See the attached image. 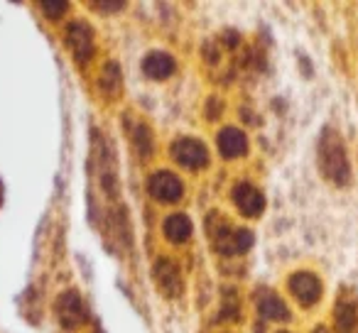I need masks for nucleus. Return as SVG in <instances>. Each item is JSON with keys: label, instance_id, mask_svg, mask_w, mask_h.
Masks as SVG:
<instances>
[{"label": "nucleus", "instance_id": "8", "mask_svg": "<svg viewBox=\"0 0 358 333\" xmlns=\"http://www.w3.org/2000/svg\"><path fill=\"white\" fill-rule=\"evenodd\" d=\"M59 316L64 321V326H76L84 318V299L79 294L69 292L59 299Z\"/></svg>", "mask_w": 358, "mask_h": 333}, {"label": "nucleus", "instance_id": "12", "mask_svg": "<svg viewBox=\"0 0 358 333\" xmlns=\"http://www.w3.org/2000/svg\"><path fill=\"white\" fill-rule=\"evenodd\" d=\"M258 309H260V313L268 316V318H287L289 316L287 309H285V304H282V299H278L275 294H268L265 299H260Z\"/></svg>", "mask_w": 358, "mask_h": 333}, {"label": "nucleus", "instance_id": "10", "mask_svg": "<svg viewBox=\"0 0 358 333\" xmlns=\"http://www.w3.org/2000/svg\"><path fill=\"white\" fill-rule=\"evenodd\" d=\"M245 135L238 128H226L219 135V149L224 152V157H238L245 152Z\"/></svg>", "mask_w": 358, "mask_h": 333}, {"label": "nucleus", "instance_id": "14", "mask_svg": "<svg viewBox=\"0 0 358 333\" xmlns=\"http://www.w3.org/2000/svg\"><path fill=\"white\" fill-rule=\"evenodd\" d=\"M69 42L74 45V50L91 52V27L89 25H71L69 27Z\"/></svg>", "mask_w": 358, "mask_h": 333}, {"label": "nucleus", "instance_id": "15", "mask_svg": "<svg viewBox=\"0 0 358 333\" xmlns=\"http://www.w3.org/2000/svg\"><path fill=\"white\" fill-rule=\"evenodd\" d=\"M42 8H52V10L47 13V15L55 17V15H59V8H62V10H64V3H45V6H42Z\"/></svg>", "mask_w": 358, "mask_h": 333}, {"label": "nucleus", "instance_id": "7", "mask_svg": "<svg viewBox=\"0 0 358 333\" xmlns=\"http://www.w3.org/2000/svg\"><path fill=\"white\" fill-rule=\"evenodd\" d=\"M250 245H253V233H250V230H234V233L224 230V233L219 235V240H216V248L226 255L245 253Z\"/></svg>", "mask_w": 358, "mask_h": 333}, {"label": "nucleus", "instance_id": "1", "mask_svg": "<svg viewBox=\"0 0 358 333\" xmlns=\"http://www.w3.org/2000/svg\"><path fill=\"white\" fill-rule=\"evenodd\" d=\"M319 167L322 175L334 184H346L348 182V159L343 142L334 130H324L319 140Z\"/></svg>", "mask_w": 358, "mask_h": 333}, {"label": "nucleus", "instance_id": "2", "mask_svg": "<svg viewBox=\"0 0 358 333\" xmlns=\"http://www.w3.org/2000/svg\"><path fill=\"white\" fill-rule=\"evenodd\" d=\"M172 152H174V159H177L179 164L189 167V170L204 167V164L209 162V154H206L204 142L192 140V138H185V140H179V142H174Z\"/></svg>", "mask_w": 358, "mask_h": 333}, {"label": "nucleus", "instance_id": "13", "mask_svg": "<svg viewBox=\"0 0 358 333\" xmlns=\"http://www.w3.org/2000/svg\"><path fill=\"white\" fill-rule=\"evenodd\" d=\"M334 316H336V328L341 333H351L353 328H356V309H353L351 304H346V302L338 304Z\"/></svg>", "mask_w": 358, "mask_h": 333}, {"label": "nucleus", "instance_id": "5", "mask_svg": "<svg viewBox=\"0 0 358 333\" xmlns=\"http://www.w3.org/2000/svg\"><path fill=\"white\" fill-rule=\"evenodd\" d=\"M155 279H157V289H162V294H167V297H177L182 292V277L169 260L155 262Z\"/></svg>", "mask_w": 358, "mask_h": 333}, {"label": "nucleus", "instance_id": "9", "mask_svg": "<svg viewBox=\"0 0 358 333\" xmlns=\"http://www.w3.org/2000/svg\"><path fill=\"white\" fill-rule=\"evenodd\" d=\"M143 69L150 79H157V81L167 79V76L174 74V59L169 54H164V52H152V54L145 59Z\"/></svg>", "mask_w": 358, "mask_h": 333}, {"label": "nucleus", "instance_id": "4", "mask_svg": "<svg viewBox=\"0 0 358 333\" xmlns=\"http://www.w3.org/2000/svg\"><path fill=\"white\" fill-rule=\"evenodd\" d=\"M289 289H292V294L304 304V306L314 304L319 299V294H322V284H319V279L309 272L294 274V277L289 279Z\"/></svg>", "mask_w": 358, "mask_h": 333}, {"label": "nucleus", "instance_id": "6", "mask_svg": "<svg viewBox=\"0 0 358 333\" xmlns=\"http://www.w3.org/2000/svg\"><path fill=\"white\" fill-rule=\"evenodd\" d=\"M234 201L238 204V209H241V214L243 216H258L260 211H263V194H260L255 186H250V184H238L236 186V191H234Z\"/></svg>", "mask_w": 358, "mask_h": 333}, {"label": "nucleus", "instance_id": "11", "mask_svg": "<svg viewBox=\"0 0 358 333\" xmlns=\"http://www.w3.org/2000/svg\"><path fill=\"white\" fill-rule=\"evenodd\" d=\"M192 233V223L187 216H169L167 221H164V235H167L172 243H182V240H187Z\"/></svg>", "mask_w": 358, "mask_h": 333}, {"label": "nucleus", "instance_id": "3", "mask_svg": "<svg viewBox=\"0 0 358 333\" xmlns=\"http://www.w3.org/2000/svg\"><path fill=\"white\" fill-rule=\"evenodd\" d=\"M150 194L157 201H177L182 196V182L172 172H157L150 179Z\"/></svg>", "mask_w": 358, "mask_h": 333}]
</instances>
